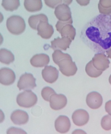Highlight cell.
Instances as JSON below:
<instances>
[{"label":"cell","mask_w":111,"mask_h":134,"mask_svg":"<svg viewBox=\"0 0 111 134\" xmlns=\"http://www.w3.org/2000/svg\"><path fill=\"white\" fill-rule=\"evenodd\" d=\"M80 37L83 43L97 54H104L111 49V16L100 14L89 21Z\"/></svg>","instance_id":"cell-1"},{"label":"cell","mask_w":111,"mask_h":134,"mask_svg":"<svg viewBox=\"0 0 111 134\" xmlns=\"http://www.w3.org/2000/svg\"><path fill=\"white\" fill-rule=\"evenodd\" d=\"M6 26L9 31L15 35H19L23 33L26 25L24 20L19 16H10L7 20Z\"/></svg>","instance_id":"cell-2"},{"label":"cell","mask_w":111,"mask_h":134,"mask_svg":"<svg viewBox=\"0 0 111 134\" xmlns=\"http://www.w3.org/2000/svg\"><path fill=\"white\" fill-rule=\"evenodd\" d=\"M37 100V97L33 92L26 90L18 94L16 102L20 107L30 108L36 104Z\"/></svg>","instance_id":"cell-3"},{"label":"cell","mask_w":111,"mask_h":134,"mask_svg":"<svg viewBox=\"0 0 111 134\" xmlns=\"http://www.w3.org/2000/svg\"><path fill=\"white\" fill-rule=\"evenodd\" d=\"M37 86L36 79L31 73H25L20 76L17 87L20 90H31Z\"/></svg>","instance_id":"cell-4"},{"label":"cell","mask_w":111,"mask_h":134,"mask_svg":"<svg viewBox=\"0 0 111 134\" xmlns=\"http://www.w3.org/2000/svg\"><path fill=\"white\" fill-rule=\"evenodd\" d=\"M69 57H66L62 59L57 63L56 64L58 65L60 71L61 72L65 75L69 76L72 75L75 73L77 68L74 63L70 60H64V59Z\"/></svg>","instance_id":"cell-5"},{"label":"cell","mask_w":111,"mask_h":134,"mask_svg":"<svg viewBox=\"0 0 111 134\" xmlns=\"http://www.w3.org/2000/svg\"><path fill=\"white\" fill-rule=\"evenodd\" d=\"M16 79L15 72L12 69L7 68L1 69L0 71V82L2 85L9 86L12 84Z\"/></svg>","instance_id":"cell-6"},{"label":"cell","mask_w":111,"mask_h":134,"mask_svg":"<svg viewBox=\"0 0 111 134\" xmlns=\"http://www.w3.org/2000/svg\"><path fill=\"white\" fill-rule=\"evenodd\" d=\"M38 34L44 39H49L54 34V30L52 25L47 21H40L37 28Z\"/></svg>","instance_id":"cell-7"},{"label":"cell","mask_w":111,"mask_h":134,"mask_svg":"<svg viewBox=\"0 0 111 134\" xmlns=\"http://www.w3.org/2000/svg\"><path fill=\"white\" fill-rule=\"evenodd\" d=\"M72 121L76 126H82L86 125L89 122V115L85 110L78 109L72 114Z\"/></svg>","instance_id":"cell-8"},{"label":"cell","mask_w":111,"mask_h":134,"mask_svg":"<svg viewBox=\"0 0 111 134\" xmlns=\"http://www.w3.org/2000/svg\"><path fill=\"white\" fill-rule=\"evenodd\" d=\"M71 127L70 119L66 116H60L55 122V128L57 132L63 134L67 133Z\"/></svg>","instance_id":"cell-9"},{"label":"cell","mask_w":111,"mask_h":134,"mask_svg":"<svg viewBox=\"0 0 111 134\" xmlns=\"http://www.w3.org/2000/svg\"><path fill=\"white\" fill-rule=\"evenodd\" d=\"M49 102L50 107L52 109L59 110L66 106L67 99L64 95L55 93L51 96Z\"/></svg>","instance_id":"cell-10"},{"label":"cell","mask_w":111,"mask_h":134,"mask_svg":"<svg viewBox=\"0 0 111 134\" xmlns=\"http://www.w3.org/2000/svg\"><path fill=\"white\" fill-rule=\"evenodd\" d=\"M59 72L55 67L46 66L42 71L43 79L47 82L53 83L58 79Z\"/></svg>","instance_id":"cell-11"},{"label":"cell","mask_w":111,"mask_h":134,"mask_svg":"<svg viewBox=\"0 0 111 134\" xmlns=\"http://www.w3.org/2000/svg\"><path fill=\"white\" fill-rule=\"evenodd\" d=\"M11 119L16 125H24L29 121V116L26 111L19 109L14 111L12 113Z\"/></svg>","instance_id":"cell-12"},{"label":"cell","mask_w":111,"mask_h":134,"mask_svg":"<svg viewBox=\"0 0 111 134\" xmlns=\"http://www.w3.org/2000/svg\"><path fill=\"white\" fill-rule=\"evenodd\" d=\"M49 61V56L46 54L42 53L34 56L31 59L30 63L33 66L41 68L47 66Z\"/></svg>","instance_id":"cell-13"},{"label":"cell","mask_w":111,"mask_h":134,"mask_svg":"<svg viewBox=\"0 0 111 134\" xmlns=\"http://www.w3.org/2000/svg\"><path fill=\"white\" fill-rule=\"evenodd\" d=\"M55 14L60 21L66 20L71 17V12L69 8L64 4L59 5L56 7Z\"/></svg>","instance_id":"cell-14"},{"label":"cell","mask_w":111,"mask_h":134,"mask_svg":"<svg viewBox=\"0 0 111 134\" xmlns=\"http://www.w3.org/2000/svg\"><path fill=\"white\" fill-rule=\"evenodd\" d=\"M70 43L71 41L68 39L65 38H60L58 37L51 41V47L55 51L58 49L66 50V49L68 48Z\"/></svg>","instance_id":"cell-15"},{"label":"cell","mask_w":111,"mask_h":134,"mask_svg":"<svg viewBox=\"0 0 111 134\" xmlns=\"http://www.w3.org/2000/svg\"><path fill=\"white\" fill-rule=\"evenodd\" d=\"M26 9L30 12L40 11L42 8V0H24Z\"/></svg>","instance_id":"cell-16"},{"label":"cell","mask_w":111,"mask_h":134,"mask_svg":"<svg viewBox=\"0 0 111 134\" xmlns=\"http://www.w3.org/2000/svg\"><path fill=\"white\" fill-rule=\"evenodd\" d=\"M41 20L48 22L47 16L44 14H41L31 16L28 19V23L32 29L37 30L38 26Z\"/></svg>","instance_id":"cell-17"},{"label":"cell","mask_w":111,"mask_h":134,"mask_svg":"<svg viewBox=\"0 0 111 134\" xmlns=\"http://www.w3.org/2000/svg\"><path fill=\"white\" fill-rule=\"evenodd\" d=\"M0 54V60L2 63L8 65L14 62L15 60V57L13 54L5 49H1Z\"/></svg>","instance_id":"cell-18"},{"label":"cell","mask_w":111,"mask_h":134,"mask_svg":"<svg viewBox=\"0 0 111 134\" xmlns=\"http://www.w3.org/2000/svg\"><path fill=\"white\" fill-rule=\"evenodd\" d=\"M20 5L19 0H2V5L8 11L16 10Z\"/></svg>","instance_id":"cell-19"},{"label":"cell","mask_w":111,"mask_h":134,"mask_svg":"<svg viewBox=\"0 0 111 134\" xmlns=\"http://www.w3.org/2000/svg\"><path fill=\"white\" fill-rule=\"evenodd\" d=\"M56 93L55 91L52 88L49 87H45L42 91L41 95L44 100L46 101H49L50 97L52 94Z\"/></svg>","instance_id":"cell-20"},{"label":"cell","mask_w":111,"mask_h":134,"mask_svg":"<svg viewBox=\"0 0 111 134\" xmlns=\"http://www.w3.org/2000/svg\"><path fill=\"white\" fill-rule=\"evenodd\" d=\"M62 37L64 36H70L72 38H74L75 35V30L71 26H67L61 28L60 32Z\"/></svg>","instance_id":"cell-21"},{"label":"cell","mask_w":111,"mask_h":134,"mask_svg":"<svg viewBox=\"0 0 111 134\" xmlns=\"http://www.w3.org/2000/svg\"><path fill=\"white\" fill-rule=\"evenodd\" d=\"M102 128L106 131L111 130V116L107 115L103 117L101 120Z\"/></svg>","instance_id":"cell-22"},{"label":"cell","mask_w":111,"mask_h":134,"mask_svg":"<svg viewBox=\"0 0 111 134\" xmlns=\"http://www.w3.org/2000/svg\"><path fill=\"white\" fill-rule=\"evenodd\" d=\"M52 57L53 61L56 64H57L58 62L62 60V59L70 56L68 54L63 53L60 50H55L53 53Z\"/></svg>","instance_id":"cell-23"},{"label":"cell","mask_w":111,"mask_h":134,"mask_svg":"<svg viewBox=\"0 0 111 134\" xmlns=\"http://www.w3.org/2000/svg\"><path fill=\"white\" fill-rule=\"evenodd\" d=\"M7 134H27L26 132L22 129L11 127L9 128L7 131Z\"/></svg>","instance_id":"cell-24"},{"label":"cell","mask_w":111,"mask_h":134,"mask_svg":"<svg viewBox=\"0 0 111 134\" xmlns=\"http://www.w3.org/2000/svg\"><path fill=\"white\" fill-rule=\"evenodd\" d=\"M45 4L49 7L55 8L62 2V0H44Z\"/></svg>","instance_id":"cell-25"},{"label":"cell","mask_w":111,"mask_h":134,"mask_svg":"<svg viewBox=\"0 0 111 134\" xmlns=\"http://www.w3.org/2000/svg\"><path fill=\"white\" fill-rule=\"evenodd\" d=\"M105 109H106V111L111 116V102H110L109 104H107Z\"/></svg>","instance_id":"cell-26"},{"label":"cell","mask_w":111,"mask_h":134,"mask_svg":"<svg viewBox=\"0 0 111 134\" xmlns=\"http://www.w3.org/2000/svg\"><path fill=\"white\" fill-rule=\"evenodd\" d=\"M72 134H87V133L83 130L78 129L73 131Z\"/></svg>","instance_id":"cell-27"},{"label":"cell","mask_w":111,"mask_h":134,"mask_svg":"<svg viewBox=\"0 0 111 134\" xmlns=\"http://www.w3.org/2000/svg\"><path fill=\"white\" fill-rule=\"evenodd\" d=\"M72 1V0H63V2L65 3L69 4Z\"/></svg>","instance_id":"cell-28"}]
</instances>
